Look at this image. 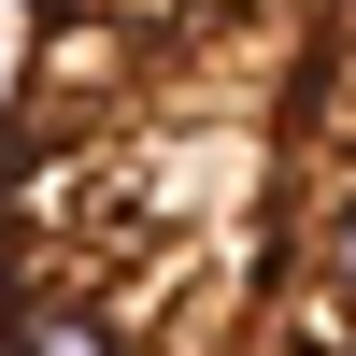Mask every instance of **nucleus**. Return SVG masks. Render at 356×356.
<instances>
[{
  "mask_svg": "<svg viewBox=\"0 0 356 356\" xmlns=\"http://www.w3.org/2000/svg\"><path fill=\"white\" fill-rule=\"evenodd\" d=\"M0 356H356V0H15Z\"/></svg>",
  "mask_w": 356,
  "mask_h": 356,
  "instance_id": "1",
  "label": "nucleus"
}]
</instances>
